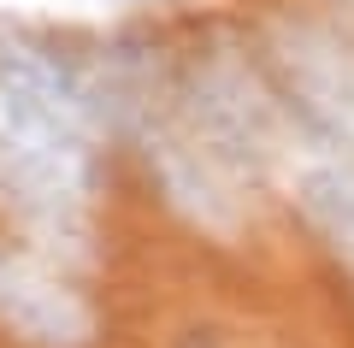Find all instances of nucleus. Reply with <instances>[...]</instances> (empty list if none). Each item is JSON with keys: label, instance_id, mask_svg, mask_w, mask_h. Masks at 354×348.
<instances>
[{"label": "nucleus", "instance_id": "obj_1", "mask_svg": "<svg viewBox=\"0 0 354 348\" xmlns=\"http://www.w3.org/2000/svg\"><path fill=\"white\" fill-rule=\"evenodd\" d=\"M124 125L136 130L142 160H148L153 183L171 201L177 219H189L195 230H207V237H218V242H236L242 224H248V212H242V177L195 136L189 118L153 107V95H142Z\"/></svg>", "mask_w": 354, "mask_h": 348}, {"label": "nucleus", "instance_id": "obj_2", "mask_svg": "<svg viewBox=\"0 0 354 348\" xmlns=\"http://www.w3.org/2000/svg\"><path fill=\"white\" fill-rule=\"evenodd\" d=\"M183 118L242 183H260L283 160V112L236 53H207L189 71Z\"/></svg>", "mask_w": 354, "mask_h": 348}, {"label": "nucleus", "instance_id": "obj_3", "mask_svg": "<svg viewBox=\"0 0 354 348\" xmlns=\"http://www.w3.org/2000/svg\"><path fill=\"white\" fill-rule=\"evenodd\" d=\"M272 59L283 71L290 107L330 148L354 154V48L325 24L283 18V24H272Z\"/></svg>", "mask_w": 354, "mask_h": 348}, {"label": "nucleus", "instance_id": "obj_4", "mask_svg": "<svg viewBox=\"0 0 354 348\" xmlns=\"http://www.w3.org/2000/svg\"><path fill=\"white\" fill-rule=\"evenodd\" d=\"M0 324L30 348H88L95 307L41 260L0 254Z\"/></svg>", "mask_w": 354, "mask_h": 348}, {"label": "nucleus", "instance_id": "obj_5", "mask_svg": "<svg viewBox=\"0 0 354 348\" xmlns=\"http://www.w3.org/2000/svg\"><path fill=\"white\" fill-rule=\"evenodd\" d=\"M0 83L18 89V95L36 100V107L59 112L65 125L88 130V136L106 125V118H101V95H95V83H88L77 65H65L59 53H48L41 42H30V36H0Z\"/></svg>", "mask_w": 354, "mask_h": 348}, {"label": "nucleus", "instance_id": "obj_6", "mask_svg": "<svg viewBox=\"0 0 354 348\" xmlns=\"http://www.w3.org/2000/svg\"><path fill=\"white\" fill-rule=\"evenodd\" d=\"M295 207L354 272V154H313L295 172Z\"/></svg>", "mask_w": 354, "mask_h": 348}]
</instances>
